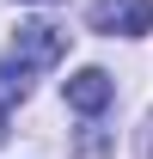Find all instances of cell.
Instances as JSON below:
<instances>
[{
	"instance_id": "obj_3",
	"label": "cell",
	"mask_w": 153,
	"mask_h": 159,
	"mask_svg": "<svg viewBox=\"0 0 153 159\" xmlns=\"http://www.w3.org/2000/svg\"><path fill=\"white\" fill-rule=\"evenodd\" d=\"M67 110H80V116H98V110H110V98H116V80L104 74V67H80L67 86Z\"/></svg>"
},
{
	"instance_id": "obj_2",
	"label": "cell",
	"mask_w": 153,
	"mask_h": 159,
	"mask_svg": "<svg viewBox=\"0 0 153 159\" xmlns=\"http://www.w3.org/2000/svg\"><path fill=\"white\" fill-rule=\"evenodd\" d=\"M61 55H67V31L61 25H43V19L19 25V67H55Z\"/></svg>"
},
{
	"instance_id": "obj_1",
	"label": "cell",
	"mask_w": 153,
	"mask_h": 159,
	"mask_svg": "<svg viewBox=\"0 0 153 159\" xmlns=\"http://www.w3.org/2000/svg\"><path fill=\"white\" fill-rule=\"evenodd\" d=\"M86 25L98 37H147L153 31V0H92Z\"/></svg>"
},
{
	"instance_id": "obj_4",
	"label": "cell",
	"mask_w": 153,
	"mask_h": 159,
	"mask_svg": "<svg viewBox=\"0 0 153 159\" xmlns=\"http://www.w3.org/2000/svg\"><path fill=\"white\" fill-rule=\"evenodd\" d=\"M25 92H31V67H19V61H0V116H6L12 104H25Z\"/></svg>"
}]
</instances>
